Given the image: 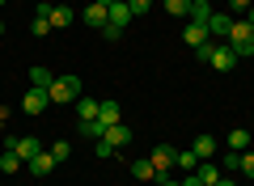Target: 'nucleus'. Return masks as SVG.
I'll return each instance as SVG.
<instances>
[{
	"instance_id": "29",
	"label": "nucleus",
	"mask_w": 254,
	"mask_h": 186,
	"mask_svg": "<svg viewBox=\"0 0 254 186\" xmlns=\"http://www.w3.org/2000/svg\"><path fill=\"white\" fill-rule=\"evenodd\" d=\"M242 174H246V178H254V152H250V148L242 152Z\"/></svg>"
},
{
	"instance_id": "36",
	"label": "nucleus",
	"mask_w": 254,
	"mask_h": 186,
	"mask_svg": "<svg viewBox=\"0 0 254 186\" xmlns=\"http://www.w3.org/2000/svg\"><path fill=\"white\" fill-rule=\"evenodd\" d=\"M246 21H250V26H254V9H250V17H246Z\"/></svg>"
},
{
	"instance_id": "16",
	"label": "nucleus",
	"mask_w": 254,
	"mask_h": 186,
	"mask_svg": "<svg viewBox=\"0 0 254 186\" xmlns=\"http://www.w3.org/2000/svg\"><path fill=\"white\" fill-rule=\"evenodd\" d=\"M98 119V102L93 98H76V123H93Z\"/></svg>"
},
{
	"instance_id": "17",
	"label": "nucleus",
	"mask_w": 254,
	"mask_h": 186,
	"mask_svg": "<svg viewBox=\"0 0 254 186\" xmlns=\"http://www.w3.org/2000/svg\"><path fill=\"white\" fill-rule=\"evenodd\" d=\"M110 123H102V119H93V123H76V131H81V140H102L106 135Z\"/></svg>"
},
{
	"instance_id": "26",
	"label": "nucleus",
	"mask_w": 254,
	"mask_h": 186,
	"mask_svg": "<svg viewBox=\"0 0 254 186\" xmlns=\"http://www.w3.org/2000/svg\"><path fill=\"white\" fill-rule=\"evenodd\" d=\"M47 152H51L55 161H68V152H72V144H68V140H55V144H51Z\"/></svg>"
},
{
	"instance_id": "5",
	"label": "nucleus",
	"mask_w": 254,
	"mask_h": 186,
	"mask_svg": "<svg viewBox=\"0 0 254 186\" xmlns=\"http://www.w3.org/2000/svg\"><path fill=\"white\" fill-rule=\"evenodd\" d=\"M148 161H153V169H157V174H170V169H174V161H178V152H174L170 148V144H157V148H153V157H148Z\"/></svg>"
},
{
	"instance_id": "34",
	"label": "nucleus",
	"mask_w": 254,
	"mask_h": 186,
	"mask_svg": "<svg viewBox=\"0 0 254 186\" xmlns=\"http://www.w3.org/2000/svg\"><path fill=\"white\" fill-rule=\"evenodd\" d=\"M161 186H182V182H174V178H161Z\"/></svg>"
},
{
	"instance_id": "13",
	"label": "nucleus",
	"mask_w": 254,
	"mask_h": 186,
	"mask_svg": "<svg viewBox=\"0 0 254 186\" xmlns=\"http://www.w3.org/2000/svg\"><path fill=\"white\" fill-rule=\"evenodd\" d=\"M182 43H187V47H203V43H208V26H199V21H190V26L182 30Z\"/></svg>"
},
{
	"instance_id": "28",
	"label": "nucleus",
	"mask_w": 254,
	"mask_h": 186,
	"mask_svg": "<svg viewBox=\"0 0 254 186\" xmlns=\"http://www.w3.org/2000/svg\"><path fill=\"white\" fill-rule=\"evenodd\" d=\"M115 152H119V148H110L106 140H93V157H102V161H110V157H115Z\"/></svg>"
},
{
	"instance_id": "4",
	"label": "nucleus",
	"mask_w": 254,
	"mask_h": 186,
	"mask_svg": "<svg viewBox=\"0 0 254 186\" xmlns=\"http://www.w3.org/2000/svg\"><path fill=\"white\" fill-rule=\"evenodd\" d=\"M47 106H51V98H47V89H34V85H30L26 93H21V110H26V115H43Z\"/></svg>"
},
{
	"instance_id": "10",
	"label": "nucleus",
	"mask_w": 254,
	"mask_h": 186,
	"mask_svg": "<svg viewBox=\"0 0 254 186\" xmlns=\"http://www.w3.org/2000/svg\"><path fill=\"white\" fill-rule=\"evenodd\" d=\"M72 17H76V13L68 9V4H51V9H47V21H51V30H64V26H72Z\"/></svg>"
},
{
	"instance_id": "37",
	"label": "nucleus",
	"mask_w": 254,
	"mask_h": 186,
	"mask_svg": "<svg viewBox=\"0 0 254 186\" xmlns=\"http://www.w3.org/2000/svg\"><path fill=\"white\" fill-rule=\"evenodd\" d=\"M0 34H4V21H0Z\"/></svg>"
},
{
	"instance_id": "35",
	"label": "nucleus",
	"mask_w": 254,
	"mask_h": 186,
	"mask_svg": "<svg viewBox=\"0 0 254 186\" xmlns=\"http://www.w3.org/2000/svg\"><path fill=\"white\" fill-rule=\"evenodd\" d=\"M190 4H212V0H190Z\"/></svg>"
},
{
	"instance_id": "24",
	"label": "nucleus",
	"mask_w": 254,
	"mask_h": 186,
	"mask_svg": "<svg viewBox=\"0 0 254 186\" xmlns=\"http://www.w3.org/2000/svg\"><path fill=\"white\" fill-rule=\"evenodd\" d=\"M165 13H174V17H190V0H165Z\"/></svg>"
},
{
	"instance_id": "14",
	"label": "nucleus",
	"mask_w": 254,
	"mask_h": 186,
	"mask_svg": "<svg viewBox=\"0 0 254 186\" xmlns=\"http://www.w3.org/2000/svg\"><path fill=\"white\" fill-rule=\"evenodd\" d=\"M190 152H195L199 161H212V157H216V140H212V135H195V144H190Z\"/></svg>"
},
{
	"instance_id": "19",
	"label": "nucleus",
	"mask_w": 254,
	"mask_h": 186,
	"mask_svg": "<svg viewBox=\"0 0 254 186\" xmlns=\"http://www.w3.org/2000/svg\"><path fill=\"white\" fill-rule=\"evenodd\" d=\"M51 68H47V63H34V68H30V85H34V89H47V85H51Z\"/></svg>"
},
{
	"instance_id": "3",
	"label": "nucleus",
	"mask_w": 254,
	"mask_h": 186,
	"mask_svg": "<svg viewBox=\"0 0 254 186\" xmlns=\"http://www.w3.org/2000/svg\"><path fill=\"white\" fill-rule=\"evenodd\" d=\"M195 55H199V60H208L216 72H229V68L237 63V55L229 51V43H225V47H212V43H203V47H195Z\"/></svg>"
},
{
	"instance_id": "22",
	"label": "nucleus",
	"mask_w": 254,
	"mask_h": 186,
	"mask_svg": "<svg viewBox=\"0 0 254 186\" xmlns=\"http://www.w3.org/2000/svg\"><path fill=\"white\" fill-rule=\"evenodd\" d=\"M21 165H26V161H21L13 148H4V152H0V169H4V174H17Z\"/></svg>"
},
{
	"instance_id": "12",
	"label": "nucleus",
	"mask_w": 254,
	"mask_h": 186,
	"mask_svg": "<svg viewBox=\"0 0 254 186\" xmlns=\"http://www.w3.org/2000/svg\"><path fill=\"white\" fill-rule=\"evenodd\" d=\"M85 21H89V26H106V21H110V4H102V0H89Z\"/></svg>"
},
{
	"instance_id": "25",
	"label": "nucleus",
	"mask_w": 254,
	"mask_h": 186,
	"mask_svg": "<svg viewBox=\"0 0 254 186\" xmlns=\"http://www.w3.org/2000/svg\"><path fill=\"white\" fill-rule=\"evenodd\" d=\"M208 17H212V4H190V21L208 26Z\"/></svg>"
},
{
	"instance_id": "23",
	"label": "nucleus",
	"mask_w": 254,
	"mask_h": 186,
	"mask_svg": "<svg viewBox=\"0 0 254 186\" xmlns=\"http://www.w3.org/2000/svg\"><path fill=\"white\" fill-rule=\"evenodd\" d=\"M174 165H178V169H187V174H195V169H199V157H195V152H178V161H174Z\"/></svg>"
},
{
	"instance_id": "38",
	"label": "nucleus",
	"mask_w": 254,
	"mask_h": 186,
	"mask_svg": "<svg viewBox=\"0 0 254 186\" xmlns=\"http://www.w3.org/2000/svg\"><path fill=\"white\" fill-rule=\"evenodd\" d=\"M0 4H4V0H0Z\"/></svg>"
},
{
	"instance_id": "15",
	"label": "nucleus",
	"mask_w": 254,
	"mask_h": 186,
	"mask_svg": "<svg viewBox=\"0 0 254 186\" xmlns=\"http://www.w3.org/2000/svg\"><path fill=\"white\" fill-rule=\"evenodd\" d=\"M229 26H233L229 13H212L208 17V34H216V38H229Z\"/></svg>"
},
{
	"instance_id": "2",
	"label": "nucleus",
	"mask_w": 254,
	"mask_h": 186,
	"mask_svg": "<svg viewBox=\"0 0 254 186\" xmlns=\"http://www.w3.org/2000/svg\"><path fill=\"white\" fill-rule=\"evenodd\" d=\"M47 98L55 102V106H68V102L81 98V76H55L51 85H47Z\"/></svg>"
},
{
	"instance_id": "21",
	"label": "nucleus",
	"mask_w": 254,
	"mask_h": 186,
	"mask_svg": "<svg viewBox=\"0 0 254 186\" xmlns=\"http://www.w3.org/2000/svg\"><path fill=\"white\" fill-rule=\"evenodd\" d=\"M229 148L246 152V148H250V131H246V127H233V131H229Z\"/></svg>"
},
{
	"instance_id": "8",
	"label": "nucleus",
	"mask_w": 254,
	"mask_h": 186,
	"mask_svg": "<svg viewBox=\"0 0 254 186\" xmlns=\"http://www.w3.org/2000/svg\"><path fill=\"white\" fill-rule=\"evenodd\" d=\"M102 140H106L110 148H127V144H131V131H127V123H110Z\"/></svg>"
},
{
	"instance_id": "27",
	"label": "nucleus",
	"mask_w": 254,
	"mask_h": 186,
	"mask_svg": "<svg viewBox=\"0 0 254 186\" xmlns=\"http://www.w3.org/2000/svg\"><path fill=\"white\" fill-rule=\"evenodd\" d=\"M30 34H34V38H47V34H51V21H47V17H34V21H30Z\"/></svg>"
},
{
	"instance_id": "1",
	"label": "nucleus",
	"mask_w": 254,
	"mask_h": 186,
	"mask_svg": "<svg viewBox=\"0 0 254 186\" xmlns=\"http://www.w3.org/2000/svg\"><path fill=\"white\" fill-rule=\"evenodd\" d=\"M225 43H229V51H233L237 60H242V55H250V60H254V26H250L246 17H237L233 26H229V38H225Z\"/></svg>"
},
{
	"instance_id": "18",
	"label": "nucleus",
	"mask_w": 254,
	"mask_h": 186,
	"mask_svg": "<svg viewBox=\"0 0 254 186\" xmlns=\"http://www.w3.org/2000/svg\"><path fill=\"white\" fill-rule=\"evenodd\" d=\"M98 119H102V123H123V110H119V102H98Z\"/></svg>"
},
{
	"instance_id": "33",
	"label": "nucleus",
	"mask_w": 254,
	"mask_h": 186,
	"mask_svg": "<svg viewBox=\"0 0 254 186\" xmlns=\"http://www.w3.org/2000/svg\"><path fill=\"white\" fill-rule=\"evenodd\" d=\"M216 186H237V182H233V178H220V182H216Z\"/></svg>"
},
{
	"instance_id": "30",
	"label": "nucleus",
	"mask_w": 254,
	"mask_h": 186,
	"mask_svg": "<svg viewBox=\"0 0 254 186\" xmlns=\"http://www.w3.org/2000/svg\"><path fill=\"white\" fill-rule=\"evenodd\" d=\"M127 4H131V13H136V17H140V13H148V9H153V0H127Z\"/></svg>"
},
{
	"instance_id": "9",
	"label": "nucleus",
	"mask_w": 254,
	"mask_h": 186,
	"mask_svg": "<svg viewBox=\"0 0 254 186\" xmlns=\"http://www.w3.org/2000/svg\"><path fill=\"white\" fill-rule=\"evenodd\" d=\"M131 17H136V13H131V4H127V0H115V4H110V21H106V26L123 30V26H127Z\"/></svg>"
},
{
	"instance_id": "6",
	"label": "nucleus",
	"mask_w": 254,
	"mask_h": 186,
	"mask_svg": "<svg viewBox=\"0 0 254 186\" xmlns=\"http://www.w3.org/2000/svg\"><path fill=\"white\" fill-rule=\"evenodd\" d=\"M9 148L17 152L21 161H30V157H38V152H43V144H38L34 135H13V140H9Z\"/></svg>"
},
{
	"instance_id": "20",
	"label": "nucleus",
	"mask_w": 254,
	"mask_h": 186,
	"mask_svg": "<svg viewBox=\"0 0 254 186\" xmlns=\"http://www.w3.org/2000/svg\"><path fill=\"white\" fill-rule=\"evenodd\" d=\"M131 178H136V182H153V178H157L153 161H131Z\"/></svg>"
},
{
	"instance_id": "11",
	"label": "nucleus",
	"mask_w": 254,
	"mask_h": 186,
	"mask_svg": "<svg viewBox=\"0 0 254 186\" xmlns=\"http://www.w3.org/2000/svg\"><path fill=\"white\" fill-rule=\"evenodd\" d=\"M195 178H199V186H216V182H220L225 174H220V165H216V161H199Z\"/></svg>"
},
{
	"instance_id": "7",
	"label": "nucleus",
	"mask_w": 254,
	"mask_h": 186,
	"mask_svg": "<svg viewBox=\"0 0 254 186\" xmlns=\"http://www.w3.org/2000/svg\"><path fill=\"white\" fill-rule=\"evenodd\" d=\"M55 165H60V161H55V157H51V152H47V148L38 152V157H30V161H26V169H30V174H34V178H47V174H51Z\"/></svg>"
},
{
	"instance_id": "31",
	"label": "nucleus",
	"mask_w": 254,
	"mask_h": 186,
	"mask_svg": "<svg viewBox=\"0 0 254 186\" xmlns=\"http://www.w3.org/2000/svg\"><path fill=\"white\" fill-rule=\"evenodd\" d=\"M229 9H233V13H246V9H254V0H229Z\"/></svg>"
},
{
	"instance_id": "32",
	"label": "nucleus",
	"mask_w": 254,
	"mask_h": 186,
	"mask_svg": "<svg viewBox=\"0 0 254 186\" xmlns=\"http://www.w3.org/2000/svg\"><path fill=\"white\" fill-rule=\"evenodd\" d=\"M182 186H199V178H195V174H187V178H182Z\"/></svg>"
}]
</instances>
